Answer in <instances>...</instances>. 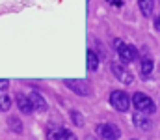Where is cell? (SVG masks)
Instances as JSON below:
<instances>
[{
  "mask_svg": "<svg viewBox=\"0 0 160 140\" xmlns=\"http://www.w3.org/2000/svg\"><path fill=\"white\" fill-rule=\"evenodd\" d=\"M63 82H65V86L71 92H75L77 95H82V97L91 95V88H89V84L86 80H73V79H69V80H63Z\"/></svg>",
  "mask_w": 160,
  "mask_h": 140,
  "instance_id": "6",
  "label": "cell"
},
{
  "mask_svg": "<svg viewBox=\"0 0 160 140\" xmlns=\"http://www.w3.org/2000/svg\"><path fill=\"white\" fill-rule=\"evenodd\" d=\"M71 120H73V122H75V125H78V127L84 125V118H82V114L77 112V110H71Z\"/></svg>",
  "mask_w": 160,
  "mask_h": 140,
  "instance_id": "16",
  "label": "cell"
},
{
  "mask_svg": "<svg viewBox=\"0 0 160 140\" xmlns=\"http://www.w3.org/2000/svg\"><path fill=\"white\" fill-rule=\"evenodd\" d=\"M157 28H158V30H160V15H158V17H157Z\"/></svg>",
  "mask_w": 160,
  "mask_h": 140,
  "instance_id": "19",
  "label": "cell"
},
{
  "mask_svg": "<svg viewBox=\"0 0 160 140\" xmlns=\"http://www.w3.org/2000/svg\"><path fill=\"white\" fill-rule=\"evenodd\" d=\"M30 99H32V103H34V106H36V110H47L48 108V105H47V101H45V97L41 95L39 92H32L30 93Z\"/></svg>",
  "mask_w": 160,
  "mask_h": 140,
  "instance_id": "10",
  "label": "cell"
},
{
  "mask_svg": "<svg viewBox=\"0 0 160 140\" xmlns=\"http://www.w3.org/2000/svg\"><path fill=\"white\" fill-rule=\"evenodd\" d=\"M110 105L119 112H127L128 106H130V97L121 90H116V92L110 93Z\"/></svg>",
  "mask_w": 160,
  "mask_h": 140,
  "instance_id": "2",
  "label": "cell"
},
{
  "mask_svg": "<svg viewBox=\"0 0 160 140\" xmlns=\"http://www.w3.org/2000/svg\"><path fill=\"white\" fill-rule=\"evenodd\" d=\"M17 106H19V110H21L22 114H32V112L36 110V106H34L30 95H24V93H17Z\"/></svg>",
  "mask_w": 160,
  "mask_h": 140,
  "instance_id": "8",
  "label": "cell"
},
{
  "mask_svg": "<svg viewBox=\"0 0 160 140\" xmlns=\"http://www.w3.org/2000/svg\"><path fill=\"white\" fill-rule=\"evenodd\" d=\"M140 69H142V75H143V77H149V75L153 73V69H155L153 60H151V58H143V60H142V67H140Z\"/></svg>",
  "mask_w": 160,
  "mask_h": 140,
  "instance_id": "14",
  "label": "cell"
},
{
  "mask_svg": "<svg viewBox=\"0 0 160 140\" xmlns=\"http://www.w3.org/2000/svg\"><path fill=\"white\" fill-rule=\"evenodd\" d=\"M86 58H88V69L89 71H97V67H99V56H97V52L93 49H88Z\"/></svg>",
  "mask_w": 160,
  "mask_h": 140,
  "instance_id": "11",
  "label": "cell"
},
{
  "mask_svg": "<svg viewBox=\"0 0 160 140\" xmlns=\"http://www.w3.org/2000/svg\"><path fill=\"white\" fill-rule=\"evenodd\" d=\"M47 138L48 140H77V137L71 131H67V129H62L58 125H50L47 129Z\"/></svg>",
  "mask_w": 160,
  "mask_h": 140,
  "instance_id": "5",
  "label": "cell"
},
{
  "mask_svg": "<svg viewBox=\"0 0 160 140\" xmlns=\"http://www.w3.org/2000/svg\"><path fill=\"white\" fill-rule=\"evenodd\" d=\"M138 6H140V11L143 17H151L153 15V0H138Z\"/></svg>",
  "mask_w": 160,
  "mask_h": 140,
  "instance_id": "12",
  "label": "cell"
},
{
  "mask_svg": "<svg viewBox=\"0 0 160 140\" xmlns=\"http://www.w3.org/2000/svg\"><path fill=\"white\" fill-rule=\"evenodd\" d=\"M114 45H116V49H118V54H119V58L123 60V62H132V60L138 56L136 47L127 45V43H123L121 39H114Z\"/></svg>",
  "mask_w": 160,
  "mask_h": 140,
  "instance_id": "3",
  "label": "cell"
},
{
  "mask_svg": "<svg viewBox=\"0 0 160 140\" xmlns=\"http://www.w3.org/2000/svg\"><path fill=\"white\" fill-rule=\"evenodd\" d=\"M108 4H112V6H118V8H119L121 4H123V0H108Z\"/></svg>",
  "mask_w": 160,
  "mask_h": 140,
  "instance_id": "18",
  "label": "cell"
},
{
  "mask_svg": "<svg viewBox=\"0 0 160 140\" xmlns=\"http://www.w3.org/2000/svg\"><path fill=\"white\" fill-rule=\"evenodd\" d=\"M112 73L116 75V79H118V80H121L123 84H132V82H134L132 73H130L125 65L118 64V62H112Z\"/></svg>",
  "mask_w": 160,
  "mask_h": 140,
  "instance_id": "7",
  "label": "cell"
},
{
  "mask_svg": "<svg viewBox=\"0 0 160 140\" xmlns=\"http://www.w3.org/2000/svg\"><path fill=\"white\" fill-rule=\"evenodd\" d=\"M8 125L13 133H22V122L17 118V116H9L8 118Z\"/></svg>",
  "mask_w": 160,
  "mask_h": 140,
  "instance_id": "15",
  "label": "cell"
},
{
  "mask_svg": "<svg viewBox=\"0 0 160 140\" xmlns=\"http://www.w3.org/2000/svg\"><path fill=\"white\" fill-rule=\"evenodd\" d=\"M132 103H134V106H136V110L138 112H143V114H153L155 112V103H153V99L149 97V95H145V93H134L132 95Z\"/></svg>",
  "mask_w": 160,
  "mask_h": 140,
  "instance_id": "1",
  "label": "cell"
},
{
  "mask_svg": "<svg viewBox=\"0 0 160 140\" xmlns=\"http://www.w3.org/2000/svg\"><path fill=\"white\" fill-rule=\"evenodd\" d=\"M8 88H9V80H4L2 79L0 80V90H8Z\"/></svg>",
  "mask_w": 160,
  "mask_h": 140,
  "instance_id": "17",
  "label": "cell"
},
{
  "mask_svg": "<svg viewBox=\"0 0 160 140\" xmlns=\"http://www.w3.org/2000/svg\"><path fill=\"white\" fill-rule=\"evenodd\" d=\"M97 133H99L101 138H104V140H119V137H121L119 127L114 125V123H101L97 127Z\"/></svg>",
  "mask_w": 160,
  "mask_h": 140,
  "instance_id": "4",
  "label": "cell"
},
{
  "mask_svg": "<svg viewBox=\"0 0 160 140\" xmlns=\"http://www.w3.org/2000/svg\"><path fill=\"white\" fill-rule=\"evenodd\" d=\"M132 140H136V138H132Z\"/></svg>",
  "mask_w": 160,
  "mask_h": 140,
  "instance_id": "20",
  "label": "cell"
},
{
  "mask_svg": "<svg viewBox=\"0 0 160 140\" xmlns=\"http://www.w3.org/2000/svg\"><path fill=\"white\" fill-rule=\"evenodd\" d=\"M132 122H134V125L136 127H140L142 131H149L151 129V122L147 120V114H143V112H134V116H132Z\"/></svg>",
  "mask_w": 160,
  "mask_h": 140,
  "instance_id": "9",
  "label": "cell"
},
{
  "mask_svg": "<svg viewBox=\"0 0 160 140\" xmlns=\"http://www.w3.org/2000/svg\"><path fill=\"white\" fill-rule=\"evenodd\" d=\"M11 108V95L8 93V90H0V110L6 112Z\"/></svg>",
  "mask_w": 160,
  "mask_h": 140,
  "instance_id": "13",
  "label": "cell"
}]
</instances>
